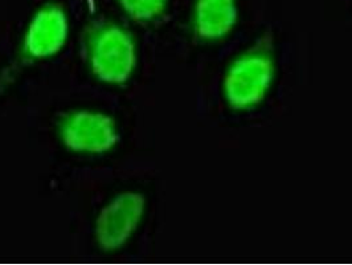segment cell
I'll list each match as a JSON object with an SVG mask.
<instances>
[{"mask_svg": "<svg viewBox=\"0 0 352 265\" xmlns=\"http://www.w3.org/2000/svg\"><path fill=\"white\" fill-rule=\"evenodd\" d=\"M88 53L93 71L106 83H124L135 65L131 39L114 25H102L91 32Z\"/></svg>", "mask_w": 352, "mask_h": 265, "instance_id": "1", "label": "cell"}, {"mask_svg": "<svg viewBox=\"0 0 352 265\" xmlns=\"http://www.w3.org/2000/svg\"><path fill=\"white\" fill-rule=\"evenodd\" d=\"M61 137L74 151L104 153L117 141L114 123L102 113L76 110L67 113L61 121Z\"/></svg>", "mask_w": 352, "mask_h": 265, "instance_id": "2", "label": "cell"}, {"mask_svg": "<svg viewBox=\"0 0 352 265\" xmlns=\"http://www.w3.org/2000/svg\"><path fill=\"white\" fill-rule=\"evenodd\" d=\"M144 211V198L127 193L120 195L100 213L96 239L100 247L111 251L121 247L137 229Z\"/></svg>", "mask_w": 352, "mask_h": 265, "instance_id": "3", "label": "cell"}, {"mask_svg": "<svg viewBox=\"0 0 352 265\" xmlns=\"http://www.w3.org/2000/svg\"><path fill=\"white\" fill-rule=\"evenodd\" d=\"M273 76L272 63L265 57L239 60L226 78V93L234 107L256 105L264 98Z\"/></svg>", "mask_w": 352, "mask_h": 265, "instance_id": "4", "label": "cell"}, {"mask_svg": "<svg viewBox=\"0 0 352 265\" xmlns=\"http://www.w3.org/2000/svg\"><path fill=\"white\" fill-rule=\"evenodd\" d=\"M68 32L64 12L48 6L32 20L25 36L24 48L34 57H47L57 52L65 43Z\"/></svg>", "mask_w": 352, "mask_h": 265, "instance_id": "5", "label": "cell"}, {"mask_svg": "<svg viewBox=\"0 0 352 265\" xmlns=\"http://www.w3.org/2000/svg\"><path fill=\"white\" fill-rule=\"evenodd\" d=\"M226 6L212 4L211 0H204L200 4L197 15L200 35L206 39H219L228 32L234 21V14Z\"/></svg>", "mask_w": 352, "mask_h": 265, "instance_id": "6", "label": "cell"}, {"mask_svg": "<svg viewBox=\"0 0 352 265\" xmlns=\"http://www.w3.org/2000/svg\"><path fill=\"white\" fill-rule=\"evenodd\" d=\"M124 10L135 20H151L160 14L164 0H120Z\"/></svg>", "mask_w": 352, "mask_h": 265, "instance_id": "7", "label": "cell"}]
</instances>
